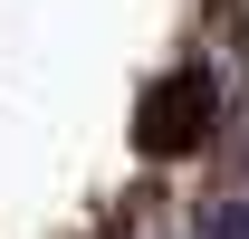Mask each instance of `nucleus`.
I'll use <instances>...</instances> for the list:
<instances>
[{
	"mask_svg": "<svg viewBox=\"0 0 249 239\" xmlns=\"http://www.w3.org/2000/svg\"><path fill=\"white\" fill-rule=\"evenodd\" d=\"M192 96H201V77H173V86H163L154 105H192ZM192 134H201V115H144V144H154V153L192 144Z\"/></svg>",
	"mask_w": 249,
	"mask_h": 239,
	"instance_id": "f257e3e1",
	"label": "nucleus"
},
{
	"mask_svg": "<svg viewBox=\"0 0 249 239\" xmlns=\"http://www.w3.org/2000/svg\"><path fill=\"white\" fill-rule=\"evenodd\" d=\"M211 239H249V210H211Z\"/></svg>",
	"mask_w": 249,
	"mask_h": 239,
	"instance_id": "f03ea898",
	"label": "nucleus"
}]
</instances>
